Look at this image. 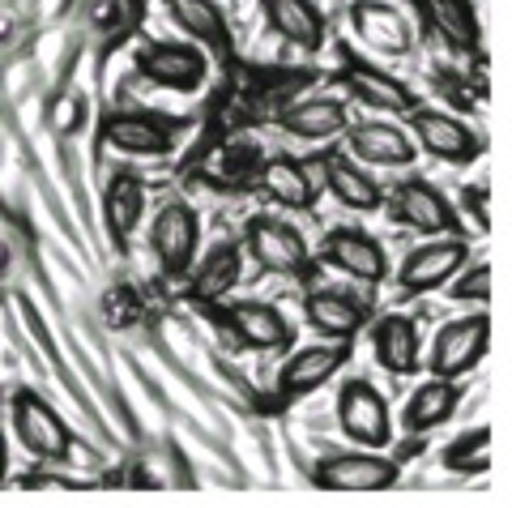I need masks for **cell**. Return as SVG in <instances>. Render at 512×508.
Instances as JSON below:
<instances>
[{
  "mask_svg": "<svg viewBox=\"0 0 512 508\" xmlns=\"http://www.w3.org/2000/svg\"><path fill=\"white\" fill-rule=\"evenodd\" d=\"M491 346V321L483 312L474 316H461V321H448L436 342H431V355H427V372L431 376H444V380H461L466 372H474L483 363Z\"/></svg>",
  "mask_w": 512,
  "mask_h": 508,
  "instance_id": "1",
  "label": "cell"
},
{
  "mask_svg": "<svg viewBox=\"0 0 512 508\" xmlns=\"http://www.w3.org/2000/svg\"><path fill=\"white\" fill-rule=\"evenodd\" d=\"M13 432L26 453H35L39 462H64L73 453V432L64 427V419L47 406L39 393H13Z\"/></svg>",
  "mask_w": 512,
  "mask_h": 508,
  "instance_id": "2",
  "label": "cell"
},
{
  "mask_svg": "<svg viewBox=\"0 0 512 508\" xmlns=\"http://www.w3.org/2000/svg\"><path fill=\"white\" fill-rule=\"evenodd\" d=\"M338 423L359 449H389L393 444L389 402H384V393L376 385H367V380H350V385H342Z\"/></svg>",
  "mask_w": 512,
  "mask_h": 508,
  "instance_id": "3",
  "label": "cell"
},
{
  "mask_svg": "<svg viewBox=\"0 0 512 508\" xmlns=\"http://www.w3.org/2000/svg\"><path fill=\"white\" fill-rule=\"evenodd\" d=\"M402 479V470L389 457H380V449H359V453H329L320 457L312 470V483L325 491H389Z\"/></svg>",
  "mask_w": 512,
  "mask_h": 508,
  "instance_id": "4",
  "label": "cell"
},
{
  "mask_svg": "<svg viewBox=\"0 0 512 508\" xmlns=\"http://www.w3.org/2000/svg\"><path fill=\"white\" fill-rule=\"evenodd\" d=\"M248 252L265 274H282V278H308L312 274L308 240L278 218H252L248 222Z\"/></svg>",
  "mask_w": 512,
  "mask_h": 508,
  "instance_id": "5",
  "label": "cell"
},
{
  "mask_svg": "<svg viewBox=\"0 0 512 508\" xmlns=\"http://www.w3.org/2000/svg\"><path fill=\"white\" fill-rule=\"evenodd\" d=\"M466 261H470V248H466L461 235H427V244L414 248L410 257L402 261L397 282H402V291H414V295L440 291Z\"/></svg>",
  "mask_w": 512,
  "mask_h": 508,
  "instance_id": "6",
  "label": "cell"
},
{
  "mask_svg": "<svg viewBox=\"0 0 512 508\" xmlns=\"http://www.w3.org/2000/svg\"><path fill=\"white\" fill-rule=\"evenodd\" d=\"M197 240H201V227H197V214L188 210L184 201H171L154 214V227H150V248L158 265H163L167 278H184L192 257H197Z\"/></svg>",
  "mask_w": 512,
  "mask_h": 508,
  "instance_id": "7",
  "label": "cell"
},
{
  "mask_svg": "<svg viewBox=\"0 0 512 508\" xmlns=\"http://www.w3.org/2000/svg\"><path fill=\"white\" fill-rule=\"evenodd\" d=\"M414 137H419V146L440 158V163H453V167H466L474 163L478 154H483V137H478L470 124H461L457 116H444V111H423L414 107Z\"/></svg>",
  "mask_w": 512,
  "mask_h": 508,
  "instance_id": "8",
  "label": "cell"
},
{
  "mask_svg": "<svg viewBox=\"0 0 512 508\" xmlns=\"http://www.w3.org/2000/svg\"><path fill=\"white\" fill-rule=\"evenodd\" d=\"M137 69L141 77H150L154 86H167V90H197L205 82V56L188 43H146L137 52Z\"/></svg>",
  "mask_w": 512,
  "mask_h": 508,
  "instance_id": "9",
  "label": "cell"
},
{
  "mask_svg": "<svg viewBox=\"0 0 512 508\" xmlns=\"http://www.w3.org/2000/svg\"><path fill=\"white\" fill-rule=\"evenodd\" d=\"M393 214L419 235H457L453 205L427 180H406L402 188H393Z\"/></svg>",
  "mask_w": 512,
  "mask_h": 508,
  "instance_id": "10",
  "label": "cell"
},
{
  "mask_svg": "<svg viewBox=\"0 0 512 508\" xmlns=\"http://www.w3.org/2000/svg\"><path fill=\"white\" fill-rule=\"evenodd\" d=\"M350 359V346L346 342H325V346H308V351H299L282 363L278 372V398L295 402V398H308L316 393L325 380H333V372L342 368Z\"/></svg>",
  "mask_w": 512,
  "mask_h": 508,
  "instance_id": "11",
  "label": "cell"
},
{
  "mask_svg": "<svg viewBox=\"0 0 512 508\" xmlns=\"http://www.w3.org/2000/svg\"><path fill=\"white\" fill-rule=\"evenodd\" d=\"M346 150L350 158L372 167H410L419 158V146L397 124H384V120H363L355 129L346 124Z\"/></svg>",
  "mask_w": 512,
  "mask_h": 508,
  "instance_id": "12",
  "label": "cell"
},
{
  "mask_svg": "<svg viewBox=\"0 0 512 508\" xmlns=\"http://www.w3.org/2000/svg\"><path fill=\"white\" fill-rule=\"evenodd\" d=\"M325 257H329V265H338L342 274L359 278V282L389 278V257H384V248L359 227H333L325 235Z\"/></svg>",
  "mask_w": 512,
  "mask_h": 508,
  "instance_id": "13",
  "label": "cell"
},
{
  "mask_svg": "<svg viewBox=\"0 0 512 508\" xmlns=\"http://www.w3.org/2000/svg\"><path fill=\"white\" fill-rule=\"evenodd\" d=\"M222 316H227L235 338L244 346H252V351H286L295 338V329L286 325V316L274 304H261V299H239V304H231Z\"/></svg>",
  "mask_w": 512,
  "mask_h": 508,
  "instance_id": "14",
  "label": "cell"
},
{
  "mask_svg": "<svg viewBox=\"0 0 512 508\" xmlns=\"http://www.w3.org/2000/svg\"><path fill=\"white\" fill-rule=\"evenodd\" d=\"M350 26H355V35L372 52H384V56H406L414 43L410 22L393 5H384V0H355L350 5Z\"/></svg>",
  "mask_w": 512,
  "mask_h": 508,
  "instance_id": "15",
  "label": "cell"
},
{
  "mask_svg": "<svg viewBox=\"0 0 512 508\" xmlns=\"http://www.w3.org/2000/svg\"><path fill=\"white\" fill-rule=\"evenodd\" d=\"M303 316H308V325L320 333V338L350 342L367 325L372 308H367V299H355L346 291H312L308 304H303Z\"/></svg>",
  "mask_w": 512,
  "mask_h": 508,
  "instance_id": "16",
  "label": "cell"
},
{
  "mask_svg": "<svg viewBox=\"0 0 512 508\" xmlns=\"http://www.w3.org/2000/svg\"><path fill=\"white\" fill-rule=\"evenodd\" d=\"M372 351L380 359V368L393 376H414L423 368V338L410 316H397V312L380 316L372 329Z\"/></svg>",
  "mask_w": 512,
  "mask_h": 508,
  "instance_id": "17",
  "label": "cell"
},
{
  "mask_svg": "<svg viewBox=\"0 0 512 508\" xmlns=\"http://www.w3.org/2000/svg\"><path fill=\"white\" fill-rule=\"evenodd\" d=\"M175 120L163 116H111L103 124V141L120 154H171L175 150Z\"/></svg>",
  "mask_w": 512,
  "mask_h": 508,
  "instance_id": "18",
  "label": "cell"
},
{
  "mask_svg": "<svg viewBox=\"0 0 512 508\" xmlns=\"http://www.w3.org/2000/svg\"><path fill=\"white\" fill-rule=\"evenodd\" d=\"M261 13H265L269 30L291 47L316 52V47L325 43V18H320V9L312 0H261Z\"/></svg>",
  "mask_w": 512,
  "mask_h": 508,
  "instance_id": "19",
  "label": "cell"
},
{
  "mask_svg": "<svg viewBox=\"0 0 512 508\" xmlns=\"http://www.w3.org/2000/svg\"><path fill=\"white\" fill-rule=\"evenodd\" d=\"M167 13H171V22L180 26L188 39L214 47V52H222V56L235 47L227 13L218 9V0H167Z\"/></svg>",
  "mask_w": 512,
  "mask_h": 508,
  "instance_id": "20",
  "label": "cell"
},
{
  "mask_svg": "<svg viewBox=\"0 0 512 508\" xmlns=\"http://www.w3.org/2000/svg\"><path fill=\"white\" fill-rule=\"evenodd\" d=\"M325 184H329V193L338 197L346 210H359V214H372L384 205V193H380V184L367 176V171H359V163L350 154H333L325 158Z\"/></svg>",
  "mask_w": 512,
  "mask_h": 508,
  "instance_id": "21",
  "label": "cell"
},
{
  "mask_svg": "<svg viewBox=\"0 0 512 508\" xmlns=\"http://www.w3.org/2000/svg\"><path fill=\"white\" fill-rule=\"evenodd\" d=\"M457 406H461V389H457V380L431 376L427 385H419V389L410 393L402 423L410 427V432H431V427H440V423L453 419V415H457Z\"/></svg>",
  "mask_w": 512,
  "mask_h": 508,
  "instance_id": "22",
  "label": "cell"
},
{
  "mask_svg": "<svg viewBox=\"0 0 512 508\" xmlns=\"http://www.w3.org/2000/svg\"><path fill=\"white\" fill-rule=\"evenodd\" d=\"M282 129L303 141H329L346 133V107L338 99H308L282 111Z\"/></svg>",
  "mask_w": 512,
  "mask_h": 508,
  "instance_id": "23",
  "label": "cell"
},
{
  "mask_svg": "<svg viewBox=\"0 0 512 508\" xmlns=\"http://www.w3.org/2000/svg\"><path fill=\"white\" fill-rule=\"evenodd\" d=\"M239 248L235 244H214L210 257L197 261V274L188 282V295L197 304H218L222 295H231V287L239 282Z\"/></svg>",
  "mask_w": 512,
  "mask_h": 508,
  "instance_id": "24",
  "label": "cell"
},
{
  "mask_svg": "<svg viewBox=\"0 0 512 508\" xmlns=\"http://www.w3.org/2000/svg\"><path fill=\"white\" fill-rule=\"evenodd\" d=\"M261 188L278 205H286V210H312L316 205V188H312L308 167L295 163V158H282V154L269 158L261 167Z\"/></svg>",
  "mask_w": 512,
  "mask_h": 508,
  "instance_id": "25",
  "label": "cell"
},
{
  "mask_svg": "<svg viewBox=\"0 0 512 508\" xmlns=\"http://www.w3.org/2000/svg\"><path fill=\"white\" fill-rule=\"evenodd\" d=\"M103 214H107V227L116 240L133 235V227L146 214V184L137 176H116L107 184V197H103Z\"/></svg>",
  "mask_w": 512,
  "mask_h": 508,
  "instance_id": "26",
  "label": "cell"
},
{
  "mask_svg": "<svg viewBox=\"0 0 512 508\" xmlns=\"http://www.w3.org/2000/svg\"><path fill=\"white\" fill-rule=\"evenodd\" d=\"M346 82H350V90H355L363 103H372V107H380V111H393V116H406V111L419 107V103H414V94H410L402 82H393L389 73H376V69H350V73H346Z\"/></svg>",
  "mask_w": 512,
  "mask_h": 508,
  "instance_id": "27",
  "label": "cell"
},
{
  "mask_svg": "<svg viewBox=\"0 0 512 508\" xmlns=\"http://www.w3.org/2000/svg\"><path fill=\"white\" fill-rule=\"evenodd\" d=\"M427 5V18L440 35L461 47V52H478V18L470 9V0H423Z\"/></svg>",
  "mask_w": 512,
  "mask_h": 508,
  "instance_id": "28",
  "label": "cell"
},
{
  "mask_svg": "<svg viewBox=\"0 0 512 508\" xmlns=\"http://www.w3.org/2000/svg\"><path fill=\"white\" fill-rule=\"evenodd\" d=\"M444 466L453 474H483L491 466V432L487 427H474L461 440H453L444 449Z\"/></svg>",
  "mask_w": 512,
  "mask_h": 508,
  "instance_id": "29",
  "label": "cell"
},
{
  "mask_svg": "<svg viewBox=\"0 0 512 508\" xmlns=\"http://www.w3.org/2000/svg\"><path fill=\"white\" fill-rule=\"evenodd\" d=\"M448 282H453V299H474V304H483V299L491 295V265L487 261L461 265Z\"/></svg>",
  "mask_w": 512,
  "mask_h": 508,
  "instance_id": "30",
  "label": "cell"
},
{
  "mask_svg": "<svg viewBox=\"0 0 512 508\" xmlns=\"http://www.w3.org/2000/svg\"><path fill=\"white\" fill-rule=\"evenodd\" d=\"M22 487H35V491H77L82 483L64 479V474H52V470H39V474H26Z\"/></svg>",
  "mask_w": 512,
  "mask_h": 508,
  "instance_id": "31",
  "label": "cell"
},
{
  "mask_svg": "<svg viewBox=\"0 0 512 508\" xmlns=\"http://www.w3.org/2000/svg\"><path fill=\"white\" fill-rule=\"evenodd\" d=\"M9 479V440H5V432H0V483Z\"/></svg>",
  "mask_w": 512,
  "mask_h": 508,
  "instance_id": "32",
  "label": "cell"
}]
</instances>
